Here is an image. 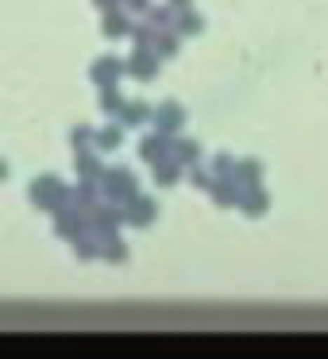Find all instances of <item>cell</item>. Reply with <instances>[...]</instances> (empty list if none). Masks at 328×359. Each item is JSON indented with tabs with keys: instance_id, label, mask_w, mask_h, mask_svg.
I'll return each mask as SVG.
<instances>
[{
	"instance_id": "6da1fadb",
	"label": "cell",
	"mask_w": 328,
	"mask_h": 359,
	"mask_svg": "<svg viewBox=\"0 0 328 359\" xmlns=\"http://www.w3.org/2000/svg\"><path fill=\"white\" fill-rule=\"evenodd\" d=\"M101 186H104V194H109L112 201H120V205H128L135 194H139V189H135V174L128 170V166H112V170H104Z\"/></svg>"
},
{
	"instance_id": "7a4b0ae2",
	"label": "cell",
	"mask_w": 328,
	"mask_h": 359,
	"mask_svg": "<svg viewBox=\"0 0 328 359\" xmlns=\"http://www.w3.org/2000/svg\"><path fill=\"white\" fill-rule=\"evenodd\" d=\"M124 220H128V205H120V201L101 205V209H93V232L109 240V236L116 232V228L124 224Z\"/></svg>"
},
{
	"instance_id": "3957f363",
	"label": "cell",
	"mask_w": 328,
	"mask_h": 359,
	"mask_svg": "<svg viewBox=\"0 0 328 359\" xmlns=\"http://www.w3.org/2000/svg\"><path fill=\"white\" fill-rule=\"evenodd\" d=\"M32 201L39 205V209H50V205H62L66 201V189H62V182L58 178H35V186H32Z\"/></svg>"
},
{
	"instance_id": "277c9868",
	"label": "cell",
	"mask_w": 328,
	"mask_h": 359,
	"mask_svg": "<svg viewBox=\"0 0 328 359\" xmlns=\"http://www.w3.org/2000/svg\"><path fill=\"white\" fill-rule=\"evenodd\" d=\"M158 50H151V47H135V55H132V62H128V74L132 78H139V81H151L158 74Z\"/></svg>"
},
{
	"instance_id": "5b68a950",
	"label": "cell",
	"mask_w": 328,
	"mask_h": 359,
	"mask_svg": "<svg viewBox=\"0 0 328 359\" xmlns=\"http://www.w3.org/2000/svg\"><path fill=\"white\" fill-rule=\"evenodd\" d=\"M155 124H158V132H163V135H174L182 124H186V109L174 104V101H163L155 109Z\"/></svg>"
},
{
	"instance_id": "8992f818",
	"label": "cell",
	"mask_w": 328,
	"mask_h": 359,
	"mask_svg": "<svg viewBox=\"0 0 328 359\" xmlns=\"http://www.w3.org/2000/svg\"><path fill=\"white\" fill-rule=\"evenodd\" d=\"M124 70H128V66H124V58H109V55H104V58H97V62H93L89 78H93L97 86H116V78H120Z\"/></svg>"
},
{
	"instance_id": "52a82bcc",
	"label": "cell",
	"mask_w": 328,
	"mask_h": 359,
	"mask_svg": "<svg viewBox=\"0 0 328 359\" xmlns=\"http://www.w3.org/2000/svg\"><path fill=\"white\" fill-rule=\"evenodd\" d=\"M139 155L147 158L151 166H155V163H163V158H170V155H174L170 135H163V132H158V135H147V140L139 143Z\"/></svg>"
},
{
	"instance_id": "ba28073f",
	"label": "cell",
	"mask_w": 328,
	"mask_h": 359,
	"mask_svg": "<svg viewBox=\"0 0 328 359\" xmlns=\"http://www.w3.org/2000/svg\"><path fill=\"white\" fill-rule=\"evenodd\" d=\"M155 212H158V205L151 201V197H139V194H135L132 201H128V224H135V228H147L151 220H155Z\"/></svg>"
},
{
	"instance_id": "9c48e42d",
	"label": "cell",
	"mask_w": 328,
	"mask_h": 359,
	"mask_svg": "<svg viewBox=\"0 0 328 359\" xmlns=\"http://www.w3.org/2000/svg\"><path fill=\"white\" fill-rule=\"evenodd\" d=\"M143 120H155V109H147L143 101L124 104V112H120V124L124 128H143Z\"/></svg>"
},
{
	"instance_id": "30bf717a",
	"label": "cell",
	"mask_w": 328,
	"mask_h": 359,
	"mask_svg": "<svg viewBox=\"0 0 328 359\" xmlns=\"http://www.w3.org/2000/svg\"><path fill=\"white\" fill-rule=\"evenodd\" d=\"M101 35L104 39H120V35H128V16L120 8H112V12H104V27H101Z\"/></svg>"
},
{
	"instance_id": "8fae6325",
	"label": "cell",
	"mask_w": 328,
	"mask_h": 359,
	"mask_svg": "<svg viewBox=\"0 0 328 359\" xmlns=\"http://www.w3.org/2000/svg\"><path fill=\"white\" fill-rule=\"evenodd\" d=\"M182 158H163V163H155V182H158V186H174V182H178L182 178Z\"/></svg>"
},
{
	"instance_id": "7c38bea8",
	"label": "cell",
	"mask_w": 328,
	"mask_h": 359,
	"mask_svg": "<svg viewBox=\"0 0 328 359\" xmlns=\"http://www.w3.org/2000/svg\"><path fill=\"white\" fill-rule=\"evenodd\" d=\"M235 186H240V182H217V186H212V201H217L220 205V209H228V205H235V201H240V189H235Z\"/></svg>"
},
{
	"instance_id": "4fadbf2b",
	"label": "cell",
	"mask_w": 328,
	"mask_h": 359,
	"mask_svg": "<svg viewBox=\"0 0 328 359\" xmlns=\"http://www.w3.org/2000/svg\"><path fill=\"white\" fill-rule=\"evenodd\" d=\"M240 205H243V212H247V217H259V212H263L271 201H266V194L259 186H247V197H243Z\"/></svg>"
},
{
	"instance_id": "5bb4252c",
	"label": "cell",
	"mask_w": 328,
	"mask_h": 359,
	"mask_svg": "<svg viewBox=\"0 0 328 359\" xmlns=\"http://www.w3.org/2000/svg\"><path fill=\"white\" fill-rule=\"evenodd\" d=\"M101 112H124V97H120L116 86H101Z\"/></svg>"
},
{
	"instance_id": "9a60e30c",
	"label": "cell",
	"mask_w": 328,
	"mask_h": 359,
	"mask_svg": "<svg viewBox=\"0 0 328 359\" xmlns=\"http://www.w3.org/2000/svg\"><path fill=\"white\" fill-rule=\"evenodd\" d=\"M78 174H81V178H86V182H101V163H97V158L93 155H78Z\"/></svg>"
},
{
	"instance_id": "2e32d148",
	"label": "cell",
	"mask_w": 328,
	"mask_h": 359,
	"mask_svg": "<svg viewBox=\"0 0 328 359\" xmlns=\"http://www.w3.org/2000/svg\"><path fill=\"white\" fill-rule=\"evenodd\" d=\"M174 158H182V163L193 166L197 158H201V147H197L193 140H178V143H174Z\"/></svg>"
},
{
	"instance_id": "e0dca14e",
	"label": "cell",
	"mask_w": 328,
	"mask_h": 359,
	"mask_svg": "<svg viewBox=\"0 0 328 359\" xmlns=\"http://www.w3.org/2000/svg\"><path fill=\"white\" fill-rule=\"evenodd\" d=\"M101 255L109 259V263H124V259H128V243L116 240V236H109V240H104V251H101Z\"/></svg>"
},
{
	"instance_id": "ac0fdd59",
	"label": "cell",
	"mask_w": 328,
	"mask_h": 359,
	"mask_svg": "<svg viewBox=\"0 0 328 359\" xmlns=\"http://www.w3.org/2000/svg\"><path fill=\"white\" fill-rule=\"evenodd\" d=\"M232 178L240 182V186H259V163H251V158H247V163H240Z\"/></svg>"
},
{
	"instance_id": "d6986e66",
	"label": "cell",
	"mask_w": 328,
	"mask_h": 359,
	"mask_svg": "<svg viewBox=\"0 0 328 359\" xmlns=\"http://www.w3.org/2000/svg\"><path fill=\"white\" fill-rule=\"evenodd\" d=\"M120 143H124V132H120V128H104V132H97V147L101 151H116Z\"/></svg>"
},
{
	"instance_id": "ffe728a7",
	"label": "cell",
	"mask_w": 328,
	"mask_h": 359,
	"mask_svg": "<svg viewBox=\"0 0 328 359\" xmlns=\"http://www.w3.org/2000/svg\"><path fill=\"white\" fill-rule=\"evenodd\" d=\"M55 217H58V236H74L78 228H86L74 212H66V209H55Z\"/></svg>"
},
{
	"instance_id": "44dd1931",
	"label": "cell",
	"mask_w": 328,
	"mask_h": 359,
	"mask_svg": "<svg viewBox=\"0 0 328 359\" xmlns=\"http://www.w3.org/2000/svg\"><path fill=\"white\" fill-rule=\"evenodd\" d=\"M201 16H197V12H182V20H178V32L182 35H201Z\"/></svg>"
},
{
	"instance_id": "7402d4cb",
	"label": "cell",
	"mask_w": 328,
	"mask_h": 359,
	"mask_svg": "<svg viewBox=\"0 0 328 359\" xmlns=\"http://www.w3.org/2000/svg\"><path fill=\"white\" fill-rule=\"evenodd\" d=\"M155 50H158V55H163V58L178 55V39H174L170 32H163V35H158V39H155Z\"/></svg>"
},
{
	"instance_id": "603a6c76",
	"label": "cell",
	"mask_w": 328,
	"mask_h": 359,
	"mask_svg": "<svg viewBox=\"0 0 328 359\" xmlns=\"http://www.w3.org/2000/svg\"><path fill=\"white\" fill-rule=\"evenodd\" d=\"M74 201H78V205H86V209H93V205H97L93 182H86V178H81V189H78V194H74Z\"/></svg>"
},
{
	"instance_id": "cb8c5ba5",
	"label": "cell",
	"mask_w": 328,
	"mask_h": 359,
	"mask_svg": "<svg viewBox=\"0 0 328 359\" xmlns=\"http://www.w3.org/2000/svg\"><path fill=\"white\" fill-rule=\"evenodd\" d=\"M132 39H135V47H151V43H155L158 35H155V27L143 24V27H132Z\"/></svg>"
},
{
	"instance_id": "d4e9b609",
	"label": "cell",
	"mask_w": 328,
	"mask_h": 359,
	"mask_svg": "<svg viewBox=\"0 0 328 359\" xmlns=\"http://www.w3.org/2000/svg\"><path fill=\"white\" fill-rule=\"evenodd\" d=\"M70 143H74V147H86V143H97V135L89 132V128H74V132H70Z\"/></svg>"
},
{
	"instance_id": "484cf974",
	"label": "cell",
	"mask_w": 328,
	"mask_h": 359,
	"mask_svg": "<svg viewBox=\"0 0 328 359\" xmlns=\"http://www.w3.org/2000/svg\"><path fill=\"white\" fill-rule=\"evenodd\" d=\"M189 178H193V186H197V189H212V186H217V182H212L209 174L201 170V166H193V174H189Z\"/></svg>"
},
{
	"instance_id": "4316f807",
	"label": "cell",
	"mask_w": 328,
	"mask_h": 359,
	"mask_svg": "<svg viewBox=\"0 0 328 359\" xmlns=\"http://www.w3.org/2000/svg\"><path fill=\"white\" fill-rule=\"evenodd\" d=\"M74 248H78V259H93L97 255V243L93 240H81V236H78V243H74Z\"/></svg>"
},
{
	"instance_id": "83f0119b",
	"label": "cell",
	"mask_w": 328,
	"mask_h": 359,
	"mask_svg": "<svg viewBox=\"0 0 328 359\" xmlns=\"http://www.w3.org/2000/svg\"><path fill=\"white\" fill-rule=\"evenodd\" d=\"M212 170H217V174H235V166H232V158H228V155H220L217 163H212Z\"/></svg>"
},
{
	"instance_id": "f1b7e54d",
	"label": "cell",
	"mask_w": 328,
	"mask_h": 359,
	"mask_svg": "<svg viewBox=\"0 0 328 359\" xmlns=\"http://www.w3.org/2000/svg\"><path fill=\"white\" fill-rule=\"evenodd\" d=\"M170 12H174V8H170ZM170 12H166V8H147V16L155 20V24H170Z\"/></svg>"
},
{
	"instance_id": "f546056e",
	"label": "cell",
	"mask_w": 328,
	"mask_h": 359,
	"mask_svg": "<svg viewBox=\"0 0 328 359\" xmlns=\"http://www.w3.org/2000/svg\"><path fill=\"white\" fill-rule=\"evenodd\" d=\"M93 4H97L101 12H112V8H120V0H93Z\"/></svg>"
},
{
	"instance_id": "4dcf8cb0",
	"label": "cell",
	"mask_w": 328,
	"mask_h": 359,
	"mask_svg": "<svg viewBox=\"0 0 328 359\" xmlns=\"http://www.w3.org/2000/svg\"><path fill=\"white\" fill-rule=\"evenodd\" d=\"M128 8H132V12H147V0H128Z\"/></svg>"
},
{
	"instance_id": "1f68e13d",
	"label": "cell",
	"mask_w": 328,
	"mask_h": 359,
	"mask_svg": "<svg viewBox=\"0 0 328 359\" xmlns=\"http://www.w3.org/2000/svg\"><path fill=\"white\" fill-rule=\"evenodd\" d=\"M189 4L193 0H170V8H178V12H189Z\"/></svg>"
}]
</instances>
